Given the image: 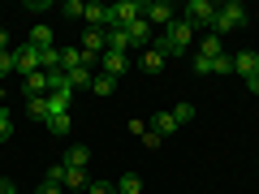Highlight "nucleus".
Segmentation results:
<instances>
[{
  "label": "nucleus",
  "mask_w": 259,
  "mask_h": 194,
  "mask_svg": "<svg viewBox=\"0 0 259 194\" xmlns=\"http://www.w3.org/2000/svg\"><path fill=\"white\" fill-rule=\"evenodd\" d=\"M26 117L30 121H48V95H30L26 100Z\"/></svg>",
  "instance_id": "nucleus-19"
},
{
  "label": "nucleus",
  "mask_w": 259,
  "mask_h": 194,
  "mask_svg": "<svg viewBox=\"0 0 259 194\" xmlns=\"http://www.w3.org/2000/svg\"><path fill=\"white\" fill-rule=\"evenodd\" d=\"M246 26V5H238V0H229V5H221V13H216L212 22V35H229V30H242Z\"/></svg>",
  "instance_id": "nucleus-2"
},
{
  "label": "nucleus",
  "mask_w": 259,
  "mask_h": 194,
  "mask_svg": "<svg viewBox=\"0 0 259 194\" xmlns=\"http://www.w3.org/2000/svg\"><path fill=\"white\" fill-rule=\"evenodd\" d=\"M160 142H164V138H160L156 129H147V134H143V147H151V151H156V147H160Z\"/></svg>",
  "instance_id": "nucleus-33"
},
{
  "label": "nucleus",
  "mask_w": 259,
  "mask_h": 194,
  "mask_svg": "<svg viewBox=\"0 0 259 194\" xmlns=\"http://www.w3.org/2000/svg\"><path fill=\"white\" fill-rule=\"evenodd\" d=\"M130 134H139V138H143V134H147V121H139V117H130Z\"/></svg>",
  "instance_id": "nucleus-35"
},
{
  "label": "nucleus",
  "mask_w": 259,
  "mask_h": 194,
  "mask_svg": "<svg viewBox=\"0 0 259 194\" xmlns=\"http://www.w3.org/2000/svg\"><path fill=\"white\" fill-rule=\"evenodd\" d=\"M61 185H69V190H87V185H91V173H87V168H65Z\"/></svg>",
  "instance_id": "nucleus-13"
},
{
  "label": "nucleus",
  "mask_w": 259,
  "mask_h": 194,
  "mask_svg": "<svg viewBox=\"0 0 259 194\" xmlns=\"http://www.w3.org/2000/svg\"><path fill=\"white\" fill-rule=\"evenodd\" d=\"M147 129H156L160 138H168V134H177V121H173V112H156Z\"/></svg>",
  "instance_id": "nucleus-14"
},
{
  "label": "nucleus",
  "mask_w": 259,
  "mask_h": 194,
  "mask_svg": "<svg viewBox=\"0 0 259 194\" xmlns=\"http://www.w3.org/2000/svg\"><path fill=\"white\" fill-rule=\"evenodd\" d=\"M13 194H18V190H13Z\"/></svg>",
  "instance_id": "nucleus-40"
},
{
  "label": "nucleus",
  "mask_w": 259,
  "mask_h": 194,
  "mask_svg": "<svg viewBox=\"0 0 259 194\" xmlns=\"http://www.w3.org/2000/svg\"><path fill=\"white\" fill-rule=\"evenodd\" d=\"M194 74L207 78V74H212V61H207V56H194Z\"/></svg>",
  "instance_id": "nucleus-32"
},
{
  "label": "nucleus",
  "mask_w": 259,
  "mask_h": 194,
  "mask_svg": "<svg viewBox=\"0 0 259 194\" xmlns=\"http://www.w3.org/2000/svg\"><path fill=\"white\" fill-rule=\"evenodd\" d=\"M0 52H9V30L0 26Z\"/></svg>",
  "instance_id": "nucleus-39"
},
{
  "label": "nucleus",
  "mask_w": 259,
  "mask_h": 194,
  "mask_svg": "<svg viewBox=\"0 0 259 194\" xmlns=\"http://www.w3.org/2000/svg\"><path fill=\"white\" fill-rule=\"evenodd\" d=\"M212 74H216V78H229V74H233V56H229V52L212 61Z\"/></svg>",
  "instance_id": "nucleus-25"
},
{
  "label": "nucleus",
  "mask_w": 259,
  "mask_h": 194,
  "mask_svg": "<svg viewBox=\"0 0 259 194\" xmlns=\"http://www.w3.org/2000/svg\"><path fill=\"white\" fill-rule=\"evenodd\" d=\"M216 13H221V5H212V0H190V5H186L177 18H182L190 30H199V26H212Z\"/></svg>",
  "instance_id": "nucleus-3"
},
{
  "label": "nucleus",
  "mask_w": 259,
  "mask_h": 194,
  "mask_svg": "<svg viewBox=\"0 0 259 194\" xmlns=\"http://www.w3.org/2000/svg\"><path fill=\"white\" fill-rule=\"evenodd\" d=\"M117 194H143V181H139L134 173H125V177L117 181Z\"/></svg>",
  "instance_id": "nucleus-24"
},
{
  "label": "nucleus",
  "mask_w": 259,
  "mask_h": 194,
  "mask_svg": "<svg viewBox=\"0 0 259 194\" xmlns=\"http://www.w3.org/2000/svg\"><path fill=\"white\" fill-rule=\"evenodd\" d=\"M143 69H147V74H160V69H164V52L147 47V52H143Z\"/></svg>",
  "instance_id": "nucleus-21"
},
{
  "label": "nucleus",
  "mask_w": 259,
  "mask_h": 194,
  "mask_svg": "<svg viewBox=\"0 0 259 194\" xmlns=\"http://www.w3.org/2000/svg\"><path fill=\"white\" fill-rule=\"evenodd\" d=\"M143 18H147L151 26H160V30H164L168 22H177V9L168 5V0H151V5H143Z\"/></svg>",
  "instance_id": "nucleus-5"
},
{
  "label": "nucleus",
  "mask_w": 259,
  "mask_h": 194,
  "mask_svg": "<svg viewBox=\"0 0 259 194\" xmlns=\"http://www.w3.org/2000/svg\"><path fill=\"white\" fill-rule=\"evenodd\" d=\"M91 82H95V74H91V69H74V74H69V86H74V91H87Z\"/></svg>",
  "instance_id": "nucleus-23"
},
{
  "label": "nucleus",
  "mask_w": 259,
  "mask_h": 194,
  "mask_svg": "<svg viewBox=\"0 0 259 194\" xmlns=\"http://www.w3.org/2000/svg\"><path fill=\"white\" fill-rule=\"evenodd\" d=\"M61 164H65V168H87V164H91V147H69Z\"/></svg>",
  "instance_id": "nucleus-15"
},
{
  "label": "nucleus",
  "mask_w": 259,
  "mask_h": 194,
  "mask_svg": "<svg viewBox=\"0 0 259 194\" xmlns=\"http://www.w3.org/2000/svg\"><path fill=\"white\" fill-rule=\"evenodd\" d=\"M104 39H108V52H125V47H130V35L121 26H108V30H104Z\"/></svg>",
  "instance_id": "nucleus-18"
},
{
  "label": "nucleus",
  "mask_w": 259,
  "mask_h": 194,
  "mask_svg": "<svg viewBox=\"0 0 259 194\" xmlns=\"http://www.w3.org/2000/svg\"><path fill=\"white\" fill-rule=\"evenodd\" d=\"M91 91H95V95H104V100H108V95L117 91V78H108V74H95V82H91Z\"/></svg>",
  "instance_id": "nucleus-22"
},
{
  "label": "nucleus",
  "mask_w": 259,
  "mask_h": 194,
  "mask_svg": "<svg viewBox=\"0 0 259 194\" xmlns=\"http://www.w3.org/2000/svg\"><path fill=\"white\" fill-rule=\"evenodd\" d=\"M82 69V47H61V74Z\"/></svg>",
  "instance_id": "nucleus-17"
},
{
  "label": "nucleus",
  "mask_w": 259,
  "mask_h": 194,
  "mask_svg": "<svg viewBox=\"0 0 259 194\" xmlns=\"http://www.w3.org/2000/svg\"><path fill=\"white\" fill-rule=\"evenodd\" d=\"M100 65H104L100 74H108V78H121V74L130 69V56H125V52H104V56H100Z\"/></svg>",
  "instance_id": "nucleus-9"
},
{
  "label": "nucleus",
  "mask_w": 259,
  "mask_h": 194,
  "mask_svg": "<svg viewBox=\"0 0 259 194\" xmlns=\"http://www.w3.org/2000/svg\"><path fill=\"white\" fill-rule=\"evenodd\" d=\"M87 194H117V181H91Z\"/></svg>",
  "instance_id": "nucleus-29"
},
{
  "label": "nucleus",
  "mask_w": 259,
  "mask_h": 194,
  "mask_svg": "<svg viewBox=\"0 0 259 194\" xmlns=\"http://www.w3.org/2000/svg\"><path fill=\"white\" fill-rule=\"evenodd\" d=\"M112 9V26H134V22L143 18V0H117V5H108Z\"/></svg>",
  "instance_id": "nucleus-4"
},
{
  "label": "nucleus",
  "mask_w": 259,
  "mask_h": 194,
  "mask_svg": "<svg viewBox=\"0 0 259 194\" xmlns=\"http://www.w3.org/2000/svg\"><path fill=\"white\" fill-rule=\"evenodd\" d=\"M13 69H18V74L22 78H26V74H35V69H39V47H13Z\"/></svg>",
  "instance_id": "nucleus-6"
},
{
  "label": "nucleus",
  "mask_w": 259,
  "mask_h": 194,
  "mask_svg": "<svg viewBox=\"0 0 259 194\" xmlns=\"http://www.w3.org/2000/svg\"><path fill=\"white\" fill-rule=\"evenodd\" d=\"M9 74H13V47L0 52V78H9Z\"/></svg>",
  "instance_id": "nucleus-31"
},
{
  "label": "nucleus",
  "mask_w": 259,
  "mask_h": 194,
  "mask_svg": "<svg viewBox=\"0 0 259 194\" xmlns=\"http://www.w3.org/2000/svg\"><path fill=\"white\" fill-rule=\"evenodd\" d=\"M22 91H26V100H30V95H48V74H44V69H35V74H26V82H22Z\"/></svg>",
  "instance_id": "nucleus-12"
},
{
  "label": "nucleus",
  "mask_w": 259,
  "mask_h": 194,
  "mask_svg": "<svg viewBox=\"0 0 259 194\" xmlns=\"http://www.w3.org/2000/svg\"><path fill=\"white\" fill-rule=\"evenodd\" d=\"M233 74H238V78H255L259 74V52H255V47H246V52L233 56Z\"/></svg>",
  "instance_id": "nucleus-7"
},
{
  "label": "nucleus",
  "mask_w": 259,
  "mask_h": 194,
  "mask_svg": "<svg viewBox=\"0 0 259 194\" xmlns=\"http://www.w3.org/2000/svg\"><path fill=\"white\" fill-rule=\"evenodd\" d=\"M173 121H177V125H190V121H194V104H177V108H173Z\"/></svg>",
  "instance_id": "nucleus-28"
},
{
  "label": "nucleus",
  "mask_w": 259,
  "mask_h": 194,
  "mask_svg": "<svg viewBox=\"0 0 259 194\" xmlns=\"http://www.w3.org/2000/svg\"><path fill=\"white\" fill-rule=\"evenodd\" d=\"M26 43L44 52V47H52V43H56V35H52V26H44V22H39V26L30 30V39H26Z\"/></svg>",
  "instance_id": "nucleus-16"
},
{
  "label": "nucleus",
  "mask_w": 259,
  "mask_h": 194,
  "mask_svg": "<svg viewBox=\"0 0 259 194\" xmlns=\"http://www.w3.org/2000/svg\"><path fill=\"white\" fill-rule=\"evenodd\" d=\"M246 91H250V95H259V74H255V78H246Z\"/></svg>",
  "instance_id": "nucleus-38"
},
{
  "label": "nucleus",
  "mask_w": 259,
  "mask_h": 194,
  "mask_svg": "<svg viewBox=\"0 0 259 194\" xmlns=\"http://www.w3.org/2000/svg\"><path fill=\"white\" fill-rule=\"evenodd\" d=\"M61 177H65V164H52V168H48V181L61 185Z\"/></svg>",
  "instance_id": "nucleus-36"
},
{
  "label": "nucleus",
  "mask_w": 259,
  "mask_h": 194,
  "mask_svg": "<svg viewBox=\"0 0 259 194\" xmlns=\"http://www.w3.org/2000/svg\"><path fill=\"white\" fill-rule=\"evenodd\" d=\"M48 129H52L56 138H61V134H69V112H61V117H48Z\"/></svg>",
  "instance_id": "nucleus-27"
},
{
  "label": "nucleus",
  "mask_w": 259,
  "mask_h": 194,
  "mask_svg": "<svg viewBox=\"0 0 259 194\" xmlns=\"http://www.w3.org/2000/svg\"><path fill=\"white\" fill-rule=\"evenodd\" d=\"M61 190H65V185H56V181H48V177H44V185H39L35 194H61Z\"/></svg>",
  "instance_id": "nucleus-34"
},
{
  "label": "nucleus",
  "mask_w": 259,
  "mask_h": 194,
  "mask_svg": "<svg viewBox=\"0 0 259 194\" xmlns=\"http://www.w3.org/2000/svg\"><path fill=\"white\" fill-rule=\"evenodd\" d=\"M199 56H207V61L225 56V39L221 35H203V39H199Z\"/></svg>",
  "instance_id": "nucleus-11"
},
{
  "label": "nucleus",
  "mask_w": 259,
  "mask_h": 194,
  "mask_svg": "<svg viewBox=\"0 0 259 194\" xmlns=\"http://www.w3.org/2000/svg\"><path fill=\"white\" fill-rule=\"evenodd\" d=\"M13 190H18V185H13L9 177H0V194H13Z\"/></svg>",
  "instance_id": "nucleus-37"
},
{
  "label": "nucleus",
  "mask_w": 259,
  "mask_h": 194,
  "mask_svg": "<svg viewBox=\"0 0 259 194\" xmlns=\"http://www.w3.org/2000/svg\"><path fill=\"white\" fill-rule=\"evenodd\" d=\"M82 18L91 22V30H108V26H112V9H108V5H100V0H91V5H87Z\"/></svg>",
  "instance_id": "nucleus-8"
},
{
  "label": "nucleus",
  "mask_w": 259,
  "mask_h": 194,
  "mask_svg": "<svg viewBox=\"0 0 259 194\" xmlns=\"http://www.w3.org/2000/svg\"><path fill=\"white\" fill-rule=\"evenodd\" d=\"M151 47H156V52H164V56H182V52H190V47H194V30L177 18V22H168V26L151 39Z\"/></svg>",
  "instance_id": "nucleus-1"
},
{
  "label": "nucleus",
  "mask_w": 259,
  "mask_h": 194,
  "mask_svg": "<svg viewBox=\"0 0 259 194\" xmlns=\"http://www.w3.org/2000/svg\"><path fill=\"white\" fill-rule=\"evenodd\" d=\"M9 138H13V117L0 112V142H9Z\"/></svg>",
  "instance_id": "nucleus-30"
},
{
  "label": "nucleus",
  "mask_w": 259,
  "mask_h": 194,
  "mask_svg": "<svg viewBox=\"0 0 259 194\" xmlns=\"http://www.w3.org/2000/svg\"><path fill=\"white\" fill-rule=\"evenodd\" d=\"M125 35H130V43H134V47H151V39H156V35H151V22H147V18H139L134 26H125Z\"/></svg>",
  "instance_id": "nucleus-10"
},
{
  "label": "nucleus",
  "mask_w": 259,
  "mask_h": 194,
  "mask_svg": "<svg viewBox=\"0 0 259 194\" xmlns=\"http://www.w3.org/2000/svg\"><path fill=\"white\" fill-rule=\"evenodd\" d=\"M82 13H87V5H82V0H65V5H61V18H69V22H74V18H82Z\"/></svg>",
  "instance_id": "nucleus-26"
},
{
  "label": "nucleus",
  "mask_w": 259,
  "mask_h": 194,
  "mask_svg": "<svg viewBox=\"0 0 259 194\" xmlns=\"http://www.w3.org/2000/svg\"><path fill=\"white\" fill-rule=\"evenodd\" d=\"M39 69H44V74H56V69H61V47H44V52H39Z\"/></svg>",
  "instance_id": "nucleus-20"
}]
</instances>
